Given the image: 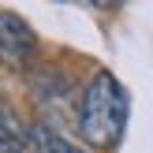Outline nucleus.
I'll return each instance as SVG.
<instances>
[{"instance_id": "5", "label": "nucleus", "mask_w": 153, "mask_h": 153, "mask_svg": "<svg viewBox=\"0 0 153 153\" xmlns=\"http://www.w3.org/2000/svg\"><path fill=\"white\" fill-rule=\"evenodd\" d=\"M94 4H112V0H94Z\"/></svg>"}, {"instance_id": "2", "label": "nucleus", "mask_w": 153, "mask_h": 153, "mask_svg": "<svg viewBox=\"0 0 153 153\" xmlns=\"http://www.w3.org/2000/svg\"><path fill=\"white\" fill-rule=\"evenodd\" d=\"M37 34L19 11L0 7V67L7 71H30L37 60Z\"/></svg>"}, {"instance_id": "4", "label": "nucleus", "mask_w": 153, "mask_h": 153, "mask_svg": "<svg viewBox=\"0 0 153 153\" xmlns=\"http://www.w3.org/2000/svg\"><path fill=\"white\" fill-rule=\"evenodd\" d=\"M0 153H22V142L11 134V127L0 123Z\"/></svg>"}, {"instance_id": "3", "label": "nucleus", "mask_w": 153, "mask_h": 153, "mask_svg": "<svg viewBox=\"0 0 153 153\" xmlns=\"http://www.w3.org/2000/svg\"><path fill=\"white\" fill-rule=\"evenodd\" d=\"M26 138H30V149L34 153H90V149L75 146L71 138H64V134H60L56 127H49V123H34L26 131Z\"/></svg>"}, {"instance_id": "1", "label": "nucleus", "mask_w": 153, "mask_h": 153, "mask_svg": "<svg viewBox=\"0 0 153 153\" xmlns=\"http://www.w3.org/2000/svg\"><path fill=\"white\" fill-rule=\"evenodd\" d=\"M127 116H131V101H127L123 82L112 71H94V79L86 82L79 97V134L90 149L112 153L120 146L127 131Z\"/></svg>"}]
</instances>
